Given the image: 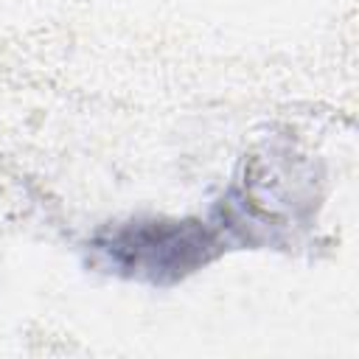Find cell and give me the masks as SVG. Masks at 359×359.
Segmentation results:
<instances>
[{"label":"cell","instance_id":"obj_1","mask_svg":"<svg viewBox=\"0 0 359 359\" xmlns=\"http://www.w3.org/2000/svg\"><path fill=\"white\" fill-rule=\"evenodd\" d=\"M224 250V222L146 216L101 227L87 241V261L115 278L171 286Z\"/></svg>","mask_w":359,"mask_h":359}]
</instances>
